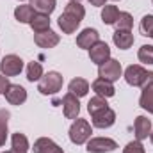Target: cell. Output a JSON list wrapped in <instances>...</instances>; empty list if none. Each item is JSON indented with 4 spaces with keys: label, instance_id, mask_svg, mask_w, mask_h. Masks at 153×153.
<instances>
[{
    "label": "cell",
    "instance_id": "6",
    "mask_svg": "<svg viewBox=\"0 0 153 153\" xmlns=\"http://www.w3.org/2000/svg\"><path fill=\"white\" fill-rule=\"evenodd\" d=\"M0 70H2V73L5 76L20 75L22 70H23V61H22L18 55H14V53L5 55V57L2 59V62H0Z\"/></svg>",
    "mask_w": 153,
    "mask_h": 153
},
{
    "label": "cell",
    "instance_id": "21",
    "mask_svg": "<svg viewBox=\"0 0 153 153\" xmlns=\"http://www.w3.org/2000/svg\"><path fill=\"white\" fill-rule=\"evenodd\" d=\"M30 27H32V30L34 32H43V30H48L50 29V18H48V14H36L34 16V20L30 22Z\"/></svg>",
    "mask_w": 153,
    "mask_h": 153
},
{
    "label": "cell",
    "instance_id": "4",
    "mask_svg": "<svg viewBox=\"0 0 153 153\" xmlns=\"http://www.w3.org/2000/svg\"><path fill=\"white\" fill-rule=\"evenodd\" d=\"M152 76V71H146L143 66H139V64H132V66H128L126 68V71H125V80L130 84V85H134V87H143L146 82H148V78Z\"/></svg>",
    "mask_w": 153,
    "mask_h": 153
},
{
    "label": "cell",
    "instance_id": "5",
    "mask_svg": "<svg viewBox=\"0 0 153 153\" xmlns=\"http://www.w3.org/2000/svg\"><path fill=\"white\" fill-rule=\"evenodd\" d=\"M91 137V125L85 119H76L70 128V141L73 144H84Z\"/></svg>",
    "mask_w": 153,
    "mask_h": 153
},
{
    "label": "cell",
    "instance_id": "8",
    "mask_svg": "<svg viewBox=\"0 0 153 153\" xmlns=\"http://www.w3.org/2000/svg\"><path fill=\"white\" fill-rule=\"evenodd\" d=\"M89 59L94 62V64H103L105 61H109L111 59V48H109V45L107 43H103V41H98V43H94L91 48H89Z\"/></svg>",
    "mask_w": 153,
    "mask_h": 153
},
{
    "label": "cell",
    "instance_id": "14",
    "mask_svg": "<svg viewBox=\"0 0 153 153\" xmlns=\"http://www.w3.org/2000/svg\"><path fill=\"white\" fill-rule=\"evenodd\" d=\"M98 41H100V34H98L96 29H85V30H82V32L76 36V46L89 50V48H91L94 43H98Z\"/></svg>",
    "mask_w": 153,
    "mask_h": 153
},
{
    "label": "cell",
    "instance_id": "33",
    "mask_svg": "<svg viewBox=\"0 0 153 153\" xmlns=\"http://www.w3.org/2000/svg\"><path fill=\"white\" fill-rule=\"evenodd\" d=\"M4 153H20V152H14V150H11V152H4Z\"/></svg>",
    "mask_w": 153,
    "mask_h": 153
},
{
    "label": "cell",
    "instance_id": "2",
    "mask_svg": "<svg viewBox=\"0 0 153 153\" xmlns=\"http://www.w3.org/2000/svg\"><path fill=\"white\" fill-rule=\"evenodd\" d=\"M85 16V9L84 5H80V2H70L64 9V13L59 16V27L64 34H73L76 27L80 25L82 18Z\"/></svg>",
    "mask_w": 153,
    "mask_h": 153
},
{
    "label": "cell",
    "instance_id": "1",
    "mask_svg": "<svg viewBox=\"0 0 153 153\" xmlns=\"http://www.w3.org/2000/svg\"><path fill=\"white\" fill-rule=\"evenodd\" d=\"M87 111L93 117V125L96 128H109L112 126L116 121V112L109 107V103L105 102V98L102 96H94L89 100L87 103Z\"/></svg>",
    "mask_w": 153,
    "mask_h": 153
},
{
    "label": "cell",
    "instance_id": "12",
    "mask_svg": "<svg viewBox=\"0 0 153 153\" xmlns=\"http://www.w3.org/2000/svg\"><path fill=\"white\" fill-rule=\"evenodd\" d=\"M139 105L144 111H148L150 114H153V71H152V76L148 78V82L143 85V94H141Z\"/></svg>",
    "mask_w": 153,
    "mask_h": 153
},
{
    "label": "cell",
    "instance_id": "11",
    "mask_svg": "<svg viewBox=\"0 0 153 153\" xmlns=\"http://www.w3.org/2000/svg\"><path fill=\"white\" fill-rule=\"evenodd\" d=\"M59 34H55L53 30H43V32H36L34 34V43L41 46V48H53L59 43Z\"/></svg>",
    "mask_w": 153,
    "mask_h": 153
},
{
    "label": "cell",
    "instance_id": "32",
    "mask_svg": "<svg viewBox=\"0 0 153 153\" xmlns=\"http://www.w3.org/2000/svg\"><path fill=\"white\" fill-rule=\"evenodd\" d=\"M89 2H91V5H96V7H100V5L105 4V0H89Z\"/></svg>",
    "mask_w": 153,
    "mask_h": 153
},
{
    "label": "cell",
    "instance_id": "30",
    "mask_svg": "<svg viewBox=\"0 0 153 153\" xmlns=\"http://www.w3.org/2000/svg\"><path fill=\"white\" fill-rule=\"evenodd\" d=\"M123 153H146V152H144V146L141 144V141H132V143L126 144Z\"/></svg>",
    "mask_w": 153,
    "mask_h": 153
},
{
    "label": "cell",
    "instance_id": "15",
    "mask_svg": "<svg viewBox=\"0 0 153 153\" xmlns=\"http://www.w3.org/2000/svg\"><path fill=\"white\" fill-rule=\"evenodd\" d=\"M91 87H93V91H94L98 96H102V98H111V96H114V93H116L112 82H109V80H105V78H96V80L91 84Z\"/></svg>",
    "mask_w": 153,
    "mask_h": 153
},
{
    "label": "cell",
    "instance_id": "24",
    "mask_svg": "<svg viewBox=\"0 0 153 153\" xmlns=\"http://www.w3.org/2000/svg\"><path fill=\"white\" fill-rule=\"evenodd\" d=\"M117 16H119V11H117L116 5H105L103 11H102V20H103L105 25H114Z\"/></svg>",
    "mask_w": 153,
    "mask_h": 153
},
{
    "label": "cell",
    "instance_id": "19",
    "mask_svg": "<svg viewBox=\"0 0 153 153\" xmlns=\"http://www.w3.org/2000/svg\"><path fill=\"white\" fill-rule=\"evenodd\" d=\"M36 13H34V7L29 4V5H18L14 9V18L20 22V23H30L34 20Z\"/></svg>",
    "mask_w": 153,
    "mask_h": 153
},
{
    "label": "cell",
    "instance_id": "29",
    "mask_svg": "<svg viewBox=\"0 0 153 153\" xmlns=\"http://www.w3.org/2000/svg\"><path fill=\"white\" fill-rule=\"evenodd\" d=\"M139 29H141V34H143V36L152 38V32H153V16L152 14H146V16L141 20Z\"/></svg>",
    "mask_w": 153,
    "mask_h": 153
},
{
    "label": "cell",
    "instance_id": "26",
    "mask_svg": "<svg viewBox=\"0 0 153 153\" xmlns=\"http://www.w3.org/2000/svg\"><path fill=\"white\" fill-rule=\"evenodd\" d=\"M114 25L117 27V30H130L132 25H134V18L128 13H119V16H117Z\"/></svg>",
    "mask_w": 153,
    "mask_h": 153
},
{
    "label": "cell",
    "instance_id": "16",
    "mask_svg": "<svg viewBox=\"0 0 153 153\" xmlns=\"http://www.w3.org/2000/svg\"><path fill=\"white\" fill-rule=\"evenodd\" d=\"M134 130H135L137 141H143L152 134V121L148 117H144V116H137L135 123H134Z\"/></svg>",
    "mask_w": 153,
    "mask_h": 153
},
{
    "label": "cell",
    "instance_id": "28",
    "mask_svg": "<svg viewBox=\"0 0 153 153\" xmlns=\"http://www.w3.org/2000/svg\"><path fill=\"white\" fill-rule=\"evenodd\" d=\"M139 61L144 64H153V45H143L137 53Z\"/></svg>",
    "mask_w": 153,
    "mask_h": 153
},
{
    "label": "cell",
    "instance_id": "20",
    "mask_svg": "<svg viewBox=\"0 0 153 153\" xmlns=\"http://www.w3.org/2000/svg\"><path fill=\"white\" fill-rule=\"evenodd\" d=\"M87 91H89V84H87V80H84V78H73V80L70 82V93L75 94L76 98L85 96Z\"/></svg>",
    "mask_w": 153,
    "mask_h": 153
},
{
    "label": "cell",
    "instance_id": "22",
    "mask_svg": "<svg viewBox=\"0 0 153 153\" xmlns=\"http://www.w3.org/2000/svg\"><path fill=\"white\" fill-rule=\"evenodd\" d=\"M30 5L41 14H50L55 9V0H30Z\"/></svg>",
    "mask_w": 153,
    "mask_h": 153
},
{
    "label": "cell",
    "instance_id": "18",
    "mask_svg": "<svg viewBox=\"0 0 153 153\" xmlns=\"http://www.w3.org/2000/svg\"><path fill=\"white\" fill-rule=\"evenodd\" d=\"M112 41L117 48L121 50H126L134 45V34L130 30H116L114 36H112Z\"/></svg>",
    "mask_w": 153,
    "mask_h": 153
},
{
    "label": "cell",
    "instance_id": "10",
    "mask_svg": "<svg viewBox=\"0 0 153 153\" xmlns=\"http://www.w3.org/2000/svg\"><path fill=\"white\" fill-rule=\"evenodd\" d=\"M4 94H5V100L11 105H22L27 100V91L22 85H18V84H11Z\"/></svg>",
    "mask_w": 153,
    "mask_h": 153
},
{
    "label": "cell",
    "instance_id": "9",
    "mask_svg": "<svg viewBox=\"0 0 153 153\" xmlns=\"http://www.w3.org/2000/svg\"><path fill=\"white\" fill-rule=\"evenodd\" d=\"M117 148V143L112 139H107V137H96V139H91L87 143V152L89 153H107V152H114Z\"/></svg>",
    "mask_w": 153,
    "mask_h": 153
},
{
    "label": "cell",
    "instance_id": "3",
    "mask_svg": "<svg viewBox=\"0 0 153 153\" xmlns=\"http://www.w3.org/2000/svg\"><path fill=\"white\" fill-rule=\"evenodd\" d=\"M62 87V75L57 71H48L46 75L39 78L38 91L41 94H55Z\"/></svg>",
    "mask_w": 153,
    "mask_h": 153
},
{
    "label": "cell",
    "instance_id": "27",
    "mask_svg": "<svg viewBox=\"0 0 153 153\" xmlns=\"http://www.w3.org/2000/svg\"><path fill=\"white\" fill-rule=\"evenodd\" d=\"M41 76H43V66L39 62H36V61L29 62V66H27V78L30 82H34V80H39Z\"/></svg>",
    "mask_w": 153,
    "mask_h": 153
},
{
    "label": "cell",
    "instance_id": "36",
    "mask_svg": "<svg viewBox=\"0 0 153 153\" xmlns=\"http://www.w3.org/2000/svg\"><path fill=\"white\" fill-rule=\"evenodd\" d=\"M152 38H153V32H152Z\"/></svg>",
    "mask_w": 153,
    "mask_h": 153
},
{
    "label": "cell",
    "instance_id": "34",
    "mask_svg": "<svg viewBox=\"0 0 153 153\" xmlns=\"http://www.w3.org/2000/svg\"><path fill=\"white\" fill-rule=\"evenodd\" d=\"M150 139H152V143H153V132H152V134H150Z\"/></svg>",
    "mask_w": 153,
    "mask_h": 153
},
{
    "label": "cell",
    "instance_id": "31",
    "mask_svg": "<svg viewBox=\"0 0 153 153\" xmlns=\"http://www.w3.org/2000/svg\"><path fill=\"white\" fill-rule=\"evenodd\" d=\"M11 84H9V80H7V76L4 75H0V93H5L7 91V87H9Z\"/></svg>",
    "mask_w": 153,
    "mask_h": 153
},
{
    "label": "cell",
    "instance_id": "17",
    "mask_svg": "<svg viewBox=\"0 0 153 153\" xmlns=\"http://www.w3.org/2000/svg\"><path fill=\"white\" fill-rule=\"evenodd\" d=\"M34 153H64L61 146H57L52 139L41 137L34 143Z\"/></svg>",
    "mask_w": 153,
    "mask_h": 153
},
{
    "label": "cell",
    "instance_id": "25",
    "mask_svg": "<svg viewBox=\"0 0 153 153\" xmlns=\"http://www.w3.org/2000/svg\"><path fill=\"white\" fill-rule=\"evenodd\" d=\"M9 111L5 109H0V146L5 144V139H7V121H9Z\"/></svg>",
    "mask_w": 153,
    "mask_h": 153
},
{
    "label": "cell",
    "instance_id": "7",
    "mask_svg": "<svg viewBox=\"0 0 153 153\" xmlns=\"http://www.w3.org/2000/svg\"><path fill=\"white\" fill-rule=\"evenodd\" d=\"M121 64H119V61H114V59H109V61H105L103 64H100V70H98V75L100 78H105V80H109V82H114L117 80L119 76H121Z\"/></svg>",
    "mask_w": 153,
    "mask_h": 153
},
{
    "label": "cell",
    "instance_id": "13",
    "mask_svg": "<svg viewBox=\"0 0 153 153\" xmlns=\"http://www.w3.org/2000/svg\"><path fill=\"white\" fill-rule=\"evenodd\" d=\"M62 109H64V116L68 119H76V116L80 112L78 98H76L75 94H71V93L64 94V98H62Z\"/></svg>",
    "mask_w": 153,
    "mask_h": 153
},
{
    "label": "cell",
    "instance_id": "35",
    "mask_svg": "<svg viewBox=\"0 0 153 153\" xmlns=\"http://www.w3.org/2000/svg\"><path fill=\"white\" fill-rule=\"evenodd\" d=\"M71 2H80V0H71Z\"/></svg>",
    "mask_w": 153,
    "mask_h": 153
},
{
    "label": "cell",
    "instance_id": "23",
    "mask_svg": "<svg viewBox=\"0 0 153 153\" xmlns=\"http://www.w3.org/2000/svg\"><path fill=\"white\" fill-rule=\"evenodd\" d=\"M11 141H13V150L14 152L27 153V150H29V141H27V137L23 134H20V132L13 134V139Z\"/></svg>",
    "mask_w": 153,
    "mask_h": 153
}]
</instances>
